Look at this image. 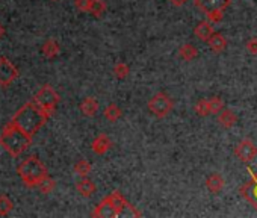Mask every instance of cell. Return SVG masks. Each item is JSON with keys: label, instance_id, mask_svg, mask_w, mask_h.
Returning a JSON list of instances; mask_svg holds the SVG:
<instances>
[{"label": "cell", "instance_id": "cell-1", "mask_svg": "<svg viewBox=\"0 0 257 218\" xmlns=\"http://www.w3.org/2000/svg\"><path fill=\"white\" fill-rule=\"evenodd\" d=\"M49 117H50V114L46 111V109H43L37 101L32 100V101L25 103L19 109L11 122L14 125H17L23 132L34 137L47 123Z\"/></svg>", "mask_w": 257, "mask_h": 218}, {"label": "cell", "instance_id": "cell-2", "mask_svg": "<svg viewBox=\"0 0 257 218\" xmlns=\"http://www.w3.org/2000/svg\"><path fill=\"white\" fill-rule=\"evenodd\" d=\"M32 144V137L23 132L17 125L10 122L2 134H0V146H2L13 158L20 156L23 152H26Z\"/></svg>", "mask_w": 257, "mask_h": 218}, {"label": "cell", "instance_id": "cell-3", "mask_svg": "<svg viewBox=\"0 0 257 218\" xmlns=\"http://www.w3.org/2000/svg\"><path fill=\"white\" fill-rule=\"evenodd\" d=\"M17 171H19V176L22 177V180L25 182V185L28 188L38 186L41 183V180H44L49 176L46 165L37 156H31V158L25 159L19 165Z\"/></svg>", "mask_w": 257, "mask_h": 218}, {"label": "cell", "instance_id": "cell-4", "mask_svg": "<svg viewBox=\"0 0 257 218\" xmlns=\"http://www.w3.org/2000/svg\"><path fill=\"white\" fill-rule=\"evenodd\" d=\"M147 106H149V111L155 116V117H158V119H165L171 111H173V100H171V97L167 94V92H158V94H155L150 100H149V103H147Z\"/></svg>", "mask_w": 257, "mask_h": 218}, {"label": "cell", "instance_id": "cell-5", "mask_svg": "<svg viewBox=\"0 0 257 218\" xmlns=\"http://www.w3.org/2000/svg\"><path fill=\"white\" fill-rule=\"evenodd\" d=\"M34 101H37L43 109H46V111L52 116L55 113L58 101H59V95L50 85H44L34 95Z\"/></svg>", "mask_w": 257, "mask_h": 218}, {"label": "cell", "instance_id": "cell-6", "mask_svg": "<svg viewBox=\"0 0 257 218\" xmlns=\"http://www.w3.org/2000/svg\"><path fill=\"white\" fill-rule=\"evenodd\" d=\"M110 197L113 200V204L116 207V212H118V218H124V216H141V212L134 207L131 203H128L124 195L119 192V191H112L110 192Z\"/></svg>", "mask_w": 257, "mask_h": 218}, {"label": "cell", "instance_id": "cell-7", "mask_svg": "<svg viewBox=\"0 0 257 218\" xmlns=\"http://www.w3.org/2000/svg\"><path fill=\"white\" fill-rule=\"evenodd\" d=\"M19 76V70L8 58H0V86L8 88Z\"/></svg>", "mask_w": 257, "mask_h": 218}, {"label": "cell", "instance_id": "cell-8", "mask_svg": "<svg viewBox=\"0 0 257 218\" xmlns=\"http://www.w3.org/2000/svg\"><path fill=\"white\" fill-rule=\"evenodd\" d=\"M234 155L240 162H251L257 156V147L251 140H242L234 147Z\"/></svg>", "mask_w": 257, "mask_h": 218}, {"label": "cell", "instance_id": "cell-9", "mask_svg": "<svg viewBox=\"0 0 257 218\" xmlns=\"http://www.w3.org/2000/svg\"><path fill=\"white\" fill-rule=\"evenodd\" d=\"M239 192L257 210V171L255 173H251V179L240 186Z\"/></svg>", "mask_w": 257, "mask_h": 218}, {"label": "cell", "instance_id": "cell-10", "mask_svg": "<svg viewBox=\"0 0 257 218\" xmlns=\"http://www.w3.org/2000/svg\"><path fill=\"white\" fill-rule=\"evenodd\" d=\"M92 216H98V218H118V212L116 207L113 204V200L110 197V194L103 198L94 209Z\"/></svg>", "mask_w": 257, "mask_h": 218}, {"label": "cell", "instance_id": "cell-11", "mask_svg": "<svg viewBox=\"0 0 257 218\" xmlns=\"http://www.w3.org/2000/svg\"><path fill=\"white\" fill-rule=\"evenodd\" d=\"M231 0H195L194 5L204 14L210 11H224L230 7Z\"/></svg>", "mask_w": 257, "mask_h": 218}, {"label": "cell", "instance_id": "cell-12", "mask_svg": "<svg viewBox=\"0 0 257 218\" xmlns=\"http://www.w3.org/2000/svg\"><path fill=\"white\" fill-rule=\"evenodd\" d=\"M110 147H112V141L109 140V137H107L106 134L97 135V137L94 138L92 144H91L92 152H94L95 155H100V156L104 155V153H107V152L110 150Z\"/></svg>", "mask_w": 257, "mask_h": 218}, {"label": "cell", "instance_id": "cell-13", "mask_svg": "<svg viewBox=\"0 0 257 218\" xmlns=\"http://www.w3.org/2000/svg\"><path fill=\"white\" fill-rule=\"evenodd\" d=\"M213 23H210L209 20H206V22H200L197 26H195V29H194V34H195V37L200 40V41H203V43H207L209 41V38L213 35V26H212Z\"/></svg>", "mask_w": 257, "mask_h": 218}, {"label": "cell", "instance_id": "cell-14", "mask_svg": "<svg viewBox=\"0 0 257 218\" xmlns=\"http://www.w3.org/2000/svg\"><path fill=\"white\" fill-rule=\"evenodd\" d=\"M207 44H209V47H210V50L213 53H222L225 50V47H227V40H225V37L222 34L213 32V35L209 38Z\"/></svg>", "mask_w": 257, "mask_h": 218}, {"label": "cell", "instance_id": "cell-15", "mask_svg": "<svg viewBox=\"0 0 257 218\" xmlns=\"http://www.w3.org/2000/svg\"><path fill=\"white\" fill-rule=\"evenodd\" d=\"M224 185H225V182H224V179H222V176H219V174H210L207 179H206V188H207V191H210L212 194H219L222 189H224Z\"/></svg>", "mask_w": 257, "mask_h": 218}, {"label": "cell", "instance_id": "cell-16", "mask_svg": "<svg viewBox=\"0 0 257 218\" xmlns=\"http://www.w3.org/2000/svg\"><path fill=\"white\" fill-rule=\"evenodd\" d=\"M80 111L85 117H94L98 111V101L94 97H86L80 103Z\"/></svg>", "mask_w": 257, "mask_h": 218}, {"label": "cell", "instance_id": "cell-17", "mask_svg": "<svg viewBox=\"0 0 257 218\" xmlns=\"http://www.w3.org/2000/svg\"><path fill=\"white\" fill-rule=\"evenodd\" d=\"M218 123L222 128L230 129L237 123V117H236V114L231 111V109H222V111L218 114Z\"/></svg>", "mask_w": 257, "mask_h": 218}, {"label": "cell", "instance_id": "cell-18", "mask_svg": "<svg viewBox=\"0 0 257 218\" xmlns=\"http://www.w3.org/2000/svg\"><path fill=\"white\" fill-rule=\"evenodd\" d=\"M76 189H77V192H79L80 195H83V197H91V195L95 192V185H94V182H92L91 179H88V176H86V177H82V179L76 183Z\"/></svg>", "mask_w": 257, "mask_h": 218}, {"label": "cell", "instance_id": "cell-19", "mask_svg": "<svg viewBox=\"0 0 257 218\" xmlns=\"http://www.w3.org/2000/svg\"><path fill=\"white\" fill-rule=\"evenodd\" d=\"M103 116L107 122L113 123V122H118L122 116V111H121V107L115 103H110L104 107V111H103Z\"/></svg>", "mask_w": 257, "mask_h": 218}, {"label": "cell", "instance_id": "cell-20", "mask_svg": "<svg viewBox=\"0 0 257 218\" xmlns=\"http://www.w3.org/2000/svg\"><path fill=\"white\" fill-rule=\"evenodd\" d=\"M43 55L46 56V58H49V59H53V58H56L58 55H59V50H61V47H59V44L56 43V40H53V38H50V40H47L44 44H43Z\"/></svg>", "mask_w": 257, "mask_h": 218}, {"label": "cell", "instance_id": "cell-21", "mask_svg": "<svg viewBox=\"0 0 257 218\" xmlns=\"http://www.w3.org/2000/svg\"><path fill=\"white\" fill-rule=\"evenodd\" d=\"M179 56L183 59V61H194L197 56H198V49L195 47V46H192V44H183V46H180V49H179Z\"/></svg>", "mask_w": 257, "mask_h": 218}, {"label": "cell", "instance_id": "cell-22", "mask_svg": "<svg viewBox=\"0 0 257 218\" xmlns=\"http://www.w3.org/2000/svg\"><path fill=\"white\" fill-rule=\"evenodd\" d=\"M89 14H92L94 17H101L106 13V4L104 0H89Z\"/></svg>", "mask_w": 257, "mask_h": 218}, {"label": "cell", "instance_id": "cell-23", "mask_svg": "<svg viewBox=\"0 0 257 218\" xmlns=\"http://www.w3.org/2000/svg\"><path fill=\"white\" fill-rule=\"evenodd\" d=\"M194 111L198 117H207L212 116L210 114V106H209V100L207 98H200L195 106H194Z\"/></svg>", "mask_w": 257, "mask_h": 218}, {"label": "cell", "instance_id": "cell-24", "mask_svg": "<svg viewBox=\"0 0 257 218\" xmlns=\"http://www.w3.org/2000/svg\"><path fill=\"white\" fill-rule=\"evenodd\" d=\"M91 164L86 161V159H80V161H77L76 162V165H74V173L77 174V176H80V177H86L89 173H91Z\"/></svg>", "mask_w": 257, "mask_h": 218}, {"label": "cell", "instance_id": "cell-25", "mask_svg": "<svg viewBox=\"0 0 257 218\" xmlns=\"http://www.w3.org/2000/svg\"><path fill=\"white\" fill-rule=\"evenodd\" d=\"M113 74H115V77L116 79H125L127 76H128V73H131V68H128V65L125 64V62H116L115 65H113Z\"/></svg>", "mask_w": 257, "mask_h": 218}, {"label": "cell", "instance_id": "cell-26", "mask_svg": "<svg viewBox=\"0 0 257 218\" xmlns=\"http://www.w3.org/2000/svg\"><path fill=\"white\" fill-rule=\"evenodd\" d=\"M13 209H14L13 200H11L10 197H7V195H0V215L5 216V215H8Z\"/></svg>", "mask_w": 257, "mask_h": 218}, {"label": "cell", "instance_id": "cell-27", "mask_svg": "<svg viewBox=\"0 0 257 218\" xmlns=\"http://www.w3.org/2000/svg\"><path fill=\"white\" fill-rule=\"evenodd\" d=\"M209 106H210V114H215V116H218L222 109H224V101H222V98L221 97H210L209 98Z\"/></svg>", "mask_w": 257, "mask_h": 218}, {"label": "cell", "instance_id": "cell-28", "mask_svg": "<svg viewBox=\"0 0 257 218\" xmlns=\"http://www.w3.org/2000/svg\"><path fill=\"white\" fill-rule=\"evenodd\" d=\"M55 186H56V182H55L50 176H47L44 180H41V183L38 185V189H40L43 194H49V192H52V191L55 189Z\"/></svg>", "mask_w": 257, "mask_h": 218}, {"label": "cell", "instance_id": "cell-29", "mask_svg": "<svg viewBox=\"0 0 257 218\" xmlns=\"http://www.w3.org/2000/svg\"><path fill=\"white\" fill-rule=\"evenodd\" d=\"M206 16H207V20L210 23H219L222 20V17H224V11H219V10L218 11H210Z\"/></svg>", "mask_w": 257, "mask_h": 218}, {"label": "cell", "instance_id": "cell-30", "mask_svg": "<svg viewBox=\"0 0 257 218\" xmlns=\"http://www.w3.org/2000/svg\"><path fill=\"white\" fill-rule=\"evenodd\" d=\"M245 47H246V50H248L251 55H257V38H255V37L249 38V40L245 43Z\"/></svg>", "mask_w": 257, "mask_h": 218}, {"label": "cell", "instance_id": "cell-31", "mask_svg": "<svg viewBox=\"0 0 257 218\" xmlns=\"http://www.w3.org/2000/svg\"><path fill=\"white\" fill-rule=\"evenodd\" d=\"M74 5L79 11L82 13H88L89 10V0H74Z\"/></svg>", "mask_w": 257, "mask_h": 218}, {"label": "cell", "instance_id": "cell-32", "mask_svg": "<svg viewBox=\"0 0 257 218\" xmlns=\"http://www.w3.org/2000/svg\"><path fill=\"white\" fill-rule=\"evenodd\" d=\"M168 2L171 4V5H174V7H183L188 0H168Z\"/></svg>", "mask_w": 257, "mask_h": 218}, {"label": "cell", "instance_id": "cell-33", "mask_svg": "<svg viewBox=\"0 0 257 218\" xmlns=\"http://www.w3.org/2000/svg\"><path fill=\"white\" fill-rule=\"evenodd\" d=\"M5 35V28L2 26V23H0V38H2Z\"/></svg>", "mask_w": 257, "mask_h": 218}, {"label": "cell", "instance_id": "cell-34", "mask_svg": "<svg viewBox=\"0 0 257 218\" xmlns=\"http://www.w3.org/2000/svg\"><path fill=\"white\" fill-rule=\"evenodd\" d=\"M53 2H56V0H53Z\"/></svg>", "mask_w": 257, "mask_h": 218}]
</instances>
